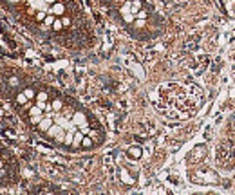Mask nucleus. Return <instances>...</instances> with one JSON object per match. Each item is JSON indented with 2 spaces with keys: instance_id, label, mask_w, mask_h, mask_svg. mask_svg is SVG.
I'll list each match as a JSON object with an SVG mask.
<instances>
[{
  "instance_id": "2",
  "label": "nucleus",
  "mask_w": 235,
  "mask_h": 195,
  "mask_svg": "<svg viewBox=\"0 0 235 195\" xmlns=\"http://www.w3.org/2000/svg\"><path fill=\"white\" fill-rule=\"evenodd\" d=\"M2 166H4V164H2V163H0V170H2Z\"/></svg>"
},
{
  "instance_id": "1",
  "label": "nucleus",
  "mask_w": 235,
  "mask_h": 195,
  "mask_svg": "<svg viewBox=\"0 0 235 195\" xmlns=\"http://www.w3.org/2000/svg\"><path fill=\"white\" fill-rule=\"evenodd\" d=\"M9 2H11V4H15V2H20V0H9Z\"/></svg>"
}]
</instances>
